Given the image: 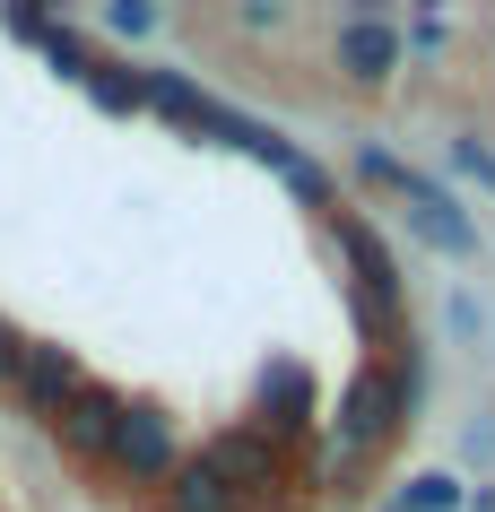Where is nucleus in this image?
Segmentation results:
<instances>
[{
	"instance_id": "1",
	"label": "nucleus",
	"mask_w": 495,
	"mask_h": 512,
	"mask_svg": "<svg viewBox=\"0 0 495 512\" xmlns=\"http://www.w3.org/2000/svg\"><path fill=\"white\" fill-rule=\"evenodd\" d=\"M400 53H409V35L391 27V18H365V9L330 35V61H339V79H348V87H383L391 70H400Z\"/></svg>"
},
{
	"instance_id": "2",
	"label": "nucleus",
	"mask_w": 495,
	"mask_h": 512,
	"mask_svg": "<svg viewBox=\"0 0 495 512\" xmlns=\"http://www.w3.org/2000/svg\"><path fill=\"white\" fill-rule=\"evenodd\" d=\"M339 252L357 261V296L374 322H400V261L383 252V235L365 226V217H339Z\"/></svg>"
},
{
	"instance_id": "3",
	"label": "nucleus",
	"mask_w": 495,
	"mask_h": 512,
	"mask_svg": "<svg viewBox=\"0 0 495 512\" xmlns=\"http://www.w3.org/2000/svg\"><path fill=\"white\" fill-rule=\"evenodd\" d=\"M113 469H131V478H174V434H165V417H148V408H131L122 417V434H113Z\"/></svg>"
},
{
	"instance_id": "4",
	"label": "nucleus",
	"mask_w": 495,
	"mask_h": 512,
	"mask_svg": "<svg viewBox=\"0 0 495 512\" xmlns=\"http://www.w3.org/2000/svg\"><path fill=\"white\" fill-rule=\"evenodd\" d=\"M122 417H131V408L113 400V391H96V382H79V400L61 408L53 426H61V443H79V452H96V460H105V452H113V434H122Z\"/></svg>"
},
{
	"instance_id": "5",
	"label": "nucleus",
	"mask_w": 495,
	"mask_h": 512,
	"mask_svg": "<svg viewBox=\"0 0 495 512\" xmlns=\"http://www.w3.org/2000/svg\"><path fill=\"white\" fill-rule=\"evenodd\" d=\"M165 495H174V512H244V495L226 486V469H218L209 452H200V460H183Z\"/></svg>"
},
{
	"instance_id": "6",
	"label": "nucleus",
	"mask_w": 495,
	"mask_h": 512,
	"mask_svg": "<svg viewBox=\"0 0 495 512\" xmlns=\"http://www.w3.org/2000/svg\"><path fill=\"white\" fill-rule=\"evenodd\" d=\"M18 382H27V400L44 408V417H61V408L79 400V365H70L61 348H27V374Z\"/></svg>"
},
{
	"instance_id": "7",
	"label": "nucleus",
	"mask_w": 495,
	"mask_h": 512,
	"mask_svg": "<svg viewBox=\"0 0 495 512\" xmlns=\"http://www.w3.org/2000/svg\"><path fill=\"white\" fill-rule=\"evenodd\" d=\"M461 504H469L461 478H443V469H426V478L400 486V512H461Z\"/></svg>"
},
{
	"instance_id": "8",
	"label": "nucleus",
	"mask_w": 495,
	"mask_h": 512,
	"mask_svg": "<svg viewBox=\"0 0 495 512\" xmlns=\"http://www.w3.org/2000/svg\"><path fill=\"white\" fill-rule=\"evenodd\" d=\"M452 165H461L469 183H487V191H495V148H478V139H452Z\"/></svg>"
},
{
	"instance_id": "9",
	"label": "nucleus",
	"mask_w": 495,
	"mask_h": 512,
	"mask_svg": "<svg viewBox=\"0 0 495 512\" xmlns=\"http://www.w3.org/2000/svg\"><path fill=\"white\" fill-rule=\"evenodd\" d=\"M105 27L113 35H148V27H157V9H148V0H122V9H105Z\"/></svg>"
},
{
	"instance_id": "10",
	"label": "nucleus",
	"mask_w": 495,
	"mask_h": 512,
	"mask_svg": "<svg viewBox=\"0 0 495 512\" xmlns=\"http://www.w3.org/2000/svg\"><path fill=\"white\" fill-rule=\"evenodd\" d=\"M18 374H27V339L0 322V382H18Z\"/></svg>"
},
{
	"instance_id": "11",
	"label": "nucleus",
	"mask_w": 495,
	"mask_h": 512,
	"mask_svg": "<svg viewBox=\"0 0 495 512\" xmlns=\"http://www.w3.org/2000/svg\"><path fill=\"white\" fill-rule=\"evenodd\" d=\"M469 512H495V495H478V504H469Z\"/></svg>"
}]
</instances>
